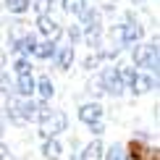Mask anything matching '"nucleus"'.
<instances>
[{
  "label": "nucleus",
  "instance_id": "1",
  "mask_svg": "<svg viewBox=\"0 0 160 160\" xmlns=\"http://www.w3.org/2000/svg\"><path fill=\"white\" fill-rule=\"evenodd\" d=\"M131 61H134V66H144L147 71H155L158 76V42H147V45H137L134 52H131Z\"/></svg>",
  "mask_w": 160,
  "mask_h": 160
},
{
  "label": "nucleus",
  "instance_id": "2",
  "mask_svg": "<svg viewBox=\"0 0 160 160\" xmlns=\"http://www.w3.org/2000/svg\"><path fill=\"white\" fill-rule=\"evenodd\" d=\"M39 134H42L45 139H55L61 131L68 129V118H66L63 110H50V116H45L42 121H39Z\"/></svg>",
  "mask_w": 160,
  "mask_h": 160
},
{
  "label": "nucleus",
  "instance_id": "3",
  "mask_svg": "<svg viewBox=\"0 0 160 160\" xmlns=\"http://www.w3.org/2000/svg\"><path fill=\"white\" fill-rule=\"evenodd\" d=\"M100 87H102V92H105V95H110V97H121L123 92H126L118 66H108V68L102 71V76H100Z\"/></svg>",
  "mask_w": 160,
  "mask_h": 160
},
{
  "label": "nucleus",
  "instance_id": "4",
  "mask_svg": "<svg viewBox=\"0 0 160 160\" xmlns=\"http://www.w3.org/2000/svg\"><path fill=\"white\" fill-rule=\"evenodd\" d=\"M118 34H121V48H134L139 39H142V26L134 21L131 13H126V24L118 26Z\"/></svg>",
  "mask_w": 160,
  "mask_h": 160
},
{
  "label": "nucleus",
  "instance_id": "5",
  "mask_svg": "<svg viewBox=\"0 0 160 160\" xmlns=\"http://www.w3.org/2000/svg\"><path fill=\"white\" fill-rule=\"evenodd\" d=\"M16 113L21 121H37L39 102H34L32 97H16Z\"/></svg>",
  "mask_w": 160,
  "mask_h": 160
},
{
  "label": "nucleus",
  "instance_id": "6",
  "mask_svg": "<svg viewBox=\"0 0 160 160\" xmlns=\"http://www.w3.org/2000/svg\"><path fill=\"white\" fill-rule=\"evenodd\" d=\"M100 118H102V105L100 102H84L82 108H79V121L87 123V126L97 123Z\"/></svg>",
  "mask_w": 160,
  "mask_h": 160
},
{
  "label": "nucleus",
  "instance_id": "7",
  "mask_svg": "<svg viewBox=\"0 0 160 160\" xmlns=\"http://www.w3.org/2000/svg\"><path fill=\"white\" fill-rule=\"evenodd\" d=\"M155 87V79H152L150 74H137L134 79H131V84H129V89L134 92V97L139 95H147V92Z\"/></svg>",
  "mask_w": 160,
  "mask_h": 160
},
{
  "label": "nucleus",
  "instance_id": "8",
  "mask_svg": "<svg viewBox=\"0 0 160 160\" xmlns=\"http://www.w3.org/2000/svg\"><path fill=\"white\" fill-rule=\"evenodd\" d=\"M37 29L42 32L48 39H55V37H58V32H61V26H58V21L48 13V16H37Z\"/></svg>",
  "mask_w": 160,
  "mask_h": 160
},
{
  "label": "nucleus",
  "instance_id": "9",
  "mask_svg": "<svg viewBox=\"0 0 160 160\" xmlns=\"http://www.w3.org/2000/svg\"><path fill=\"white\" fill-rule=\"evenodd\" d=\"M34 48H37V37L32 34V32H26V34L11 48V52H24V58H26V55H34Z\"/></svg>",
  "mask_w": 160,
  "mask_h": 160
},
{
  "label": "nucleus",
  "instance_id": "10",
  "mask_svg": "<svg viewBox=\"0 0 160 160\" xmlns=\"http://www.w3.org/2000/svg\"><path fill=\"white\" fill-rule=\"evenodd\" d=\"M82 26H84V32L102 29V24H100V11H97V8H84V13H82Z\"/></svg>",
  "mask_w": 160,
  "mask_h": 160
},
{
  "label": "nucleus",
  "instance_id": "11",
  "mask_svg": "<svg viewBox=\"0 0 160 160\" xmlns=\"http://www.w3.org/2000/svg\"><path fill=\"white\" fill-rule=\"evenodd\" d=\"M55 52H58V42H55V39H45V42H37V48H34V55L39 58V61L55 58Z\"/></svg>",
  "mask_w": 160,
  "mask_h": 160
},
{
  "label": "nucleus",
  "instance_id": "12",
  "mask_svg": "<svg viewBox=\"0 0 160 160\" xmlns=\"http://www.w3.org/2000/svg\"><path fill=\"white\" fill-rule=\"evenodd\" d=\"M55 63H58V68L68 71V68H71V63H74V48H71V45H63V48H58V52H55Z\"/></svg>",
  "mask_w": 160,
  "mask_h": 160
},
{
  "label": "nucleus",
  "instance_id": "13",
  "mask_svg": "<svg viewBox=\"0 0 160 160\" xmlns=\"http://www.w3.org/2000/svg\"><path fill=\"white\" fill-rule=\"evenodd\" d=\"M105 155V147H102V142L100 139H95V142H89L87 147L82 150V155H79V160H100Z\"/></svg>",
  "mask_w": 160,
  "mask_h": 160
},
{
  "label": "nucleus",
  "instance_id": "14",
  "mask_svg": "<svg viewBox=\"0 0 160 160\" xmlns=\"http://www.w3.org/2000/svg\"><path fill=\"white\" fill-rule=\"evenodd\" d=\"M16 95L18 97H32L34 95V79H32V74H26V76H18V82H16Z\"/></svg>",
  "mask_w": 160,
  "mask_h": 160
},
{
  "label": "nucleus",
  "instance_id": "15",
  "mask_svg": "<svg viewBox=\"0 0 160 160\" xmlns=\"http://www.w3.org/2000/svg\"><path fill=\"white\" fill-rule=\"evenodd\" d=\"M42 155H45V160H58V158L63 155V144L58 142V139H45Z\"/></svg>",
  "mask_w": 160,
  "mask_h": 160
},
{
  "label": "nucleus",
  "instance_id": "16",
  "mask_svg": "<svg viewBox=\"0 0 160 160\" xmlns=\"http://www.w3.org/2000/svg\"><path fill=\"white\" fill-rule=\"evenodd\" d=\"M34 92H39V95H42V100H50L52 95H55V87H52L50 76H42L39 82H34Z\"/></svg>",
  "mask_w": 160,
  "mask_h": 160
},
{
  "label": "nucleus",
  "instance_id": "17",
  "mask_svg": "<svg viewBox=\"0 0 160 160\" xmlns=\"http://www.w3.org/2000/svg\"><path fill=\"white\" fill-rule=\"evenodd\" d=\"M84 8H89L87 0H63V11L68 13V16H82Z\"/></svg>",
  "mask_w": 160,
  "mask_h": 160
},
{
  "label": "nucleus",
  "instance_id": "18",
  "mask_svg": "<svg viewBox=\"0 0 160 160\" xmlns=\"http://www.w3.org/2000/svg\"><path fill=\"white\" fill-rule=\"evenodd\" d=\"M32 5V0H5V11L11 13H26Z\"/></svg>",
  "mask_w": 160,
  "mask_h": 160
},
{
  "label": "nucleus",
  "instance_id": "19",
  "mask_svg": "<svg viewBox=\"0 0 160 160\" xmlns=\"http://www.w3.org/2000/svg\"><path fill=\"white\" fill-rule=\"evenodd\" d=\"M105 160H129V155H126V150L121 147V144H113L110 150H105Z\"/></svg>",
  "mask_w": 160,
  "mask_h": 160
},
{
  "label": "nucleus",
  "instance_id": "20",
  "mask_svg": "<svg viewBox=\"0 0 160 160\" xmlns=\"http://www.w3.org/2000/svg\"><path fill=\"white\" fill-rule=\"evenodd\" d=\"M13 68H16V74H18V76H26V74H32V61L21 55L16 63H13Z\"/></svg>",
  "mask_w": 160,
  "mask_h": 160
},
{
  "label": "nucleus",
  "instance_id": "21",
  "mask_svg": "<svg viewBox=\"0 0 160 160\" xmlns=\"http://www.w3.org/2000/svg\"><path fill=\"white\" fill-rule=\"evenodd\" d=\"M34 11H37V16H48L50 8H52V0H34Z\"/></svg>",
  "mask_w": 160,
  "mask_h": 160
},
{
  "label": "nucleus",
  "instance_id": "22",
  "mask_svg": "<svg viewBox=\"0 0 160 160\" xmlns=\"http://www.w3.org/2000/svg\"><path fill=\"white\" fill-rule=\"evenodd\" d=\"M100 61H105V58H102V52H95V55H89V58L84 61V68H87V71L97 68V66H100Z\"/></svg>",
  "mask_w": 160,
  "mask_h": 160
},
{
  "label": "nucleus",
  "instance_id": "23",
  "mask_svg": "<svg viewBox=\"0 0 160 160\" xmlns=\"http://www.w3.org/2000/svg\"><path fill=\"white\" fill-rule=\"evenodd\" d=\"M0 92H3V95H11L13 92V84H11L8 74H0Z\"/></svg>",
  "mask_w": 160,
  "mask_h": 160
},
{
  "label": "nucleus",
  "instance_id": "24",
  "mask_svg": "<svg viewBox=\"0 0 160 160\" xmlns=\"http://www.w3.org/2000/svg\"><path fill=\"white\" fill-rule=\"evenodd\" d=\"M79 37H82V29H79V26H71V29H68V39H71V45L79 42Z\"/></svg>",
  "mask_w": 160,
  "mask_h": 160
},
{
  "label": "nucleus",
  "instance_id": "25",
  "mask_svg": "<svg viewBox=\"0 0 160 160\" xmlns=\"http://www.w3.org/2000/svg\"><path fill=\"white\" fill-rule=\"evenodd\" d=\"M89 131H92V134H95V137H100V134H102V131H105V123H102V121L92 123V126H89Z\"/></svg>",
  "mask_w": 160,
  "mask_h": 160
},
{
  "label": "nucleus",
  "instance_id": "26",
  "mask_svg": "<svg viewBox=\"0 0 160 160\" xmlns=\"http://www.w3.org/2000/svg\"><path fill=\"white\" fill-rule=\"evenodd\" d=\"M3 131H5V118H3V113H0V137H3Z\"/></svg>",
  "mask_w": 160,
  "mask_h": 160
},
{
  "label": "nucleus",
  "instance_id": "27",
  "mask_svg": "<svg viewBox=\"0 0 160 160\" xmlns=\"http://www.w3.org/2000/svg\"><path fill=\"white\" fill-rule=\"evenodd\" d=\"M131 3H142V0H131Z\"/></svg>",
  "mask_w": 160,
  "mask_h": 160
}]
</instances>
